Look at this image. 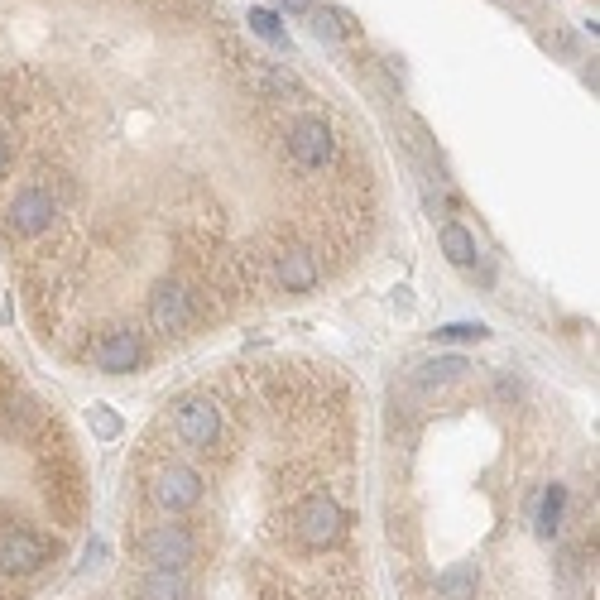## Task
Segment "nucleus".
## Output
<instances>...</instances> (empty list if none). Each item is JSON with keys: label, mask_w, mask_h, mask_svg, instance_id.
I'll use <instances>...</instances> for the list:
<instances>
[{"label": "nucleus", "mask_w": 600, "mask_h": 600, "mask_svg": "<svg viewBox=\"0 0 600 600\" xmlns=\"http://www.w3.org/2000/svg\"><path fill=\"white\" fill-rule=\"evenodd\" d=\"M471 365L461 356H437V360H428V365H418V375L413 380L423 384V389H437V384H452V380H461Z\"/></svg>", "instance_id": "nucleus-16"}, {"label": "nucleus", "mask_w": 600, "mask_h": 600, "mask_svg": "<svg viewBox=\"0 0 600 600\" xmlns=\"http://www.w3.org/2000/svg\"><path fill=\"white\" fill-rule=\"evenodd\" d=\"M15 135H10V125H5V120H0V178H5V173H10V164H15Z\"/></svg>", "instance_id": "nucleus-20"}, {"label": "nucleus", "mask_w": 600, "mask_h": 600, "mask_svg": "<svg viewBox=\"0 0 600 600\" xmlns=\"http://www.w3.org/2000/svg\"><path fill=\"white\" fill-rule=\"evenodd\" d=\"M437 341H480L485 336V327L480 322H452V327H437Z\"/></svg>", "instance_id": "nucleus-18"}, {"label": "nucleus", "mask_w": 600, "mask_h": 600, "mask_svg": "<svg viewBox=\"0 0 600 600\" xmlns=\"http://www.w3.org/2000/svg\"><path fill=\"white\" fill-rule=\"evenodd\" d=\"M144 495H149V504H154L164 519H178V514H192V509L202 504L207 480H202V471L188 466V461H159V466L144 476Z\"/></svg>", "instance_id": "nucleus-3"}, {"label": "nucleus", "mask_w": 600, "mask_h": 600, "mask_svg": "<svg viewBox=\"0 0 600 600\" xmlns=\"http://www.w3.org/2000/svg\"><path fill=\"white\" fill-rule=\"evenodd\" d=\"M245 24L255 29V34H264V39H274V44H288V34H284V24H279V15L274 10H245Z\"/></svg>", "instance_id": "nucleus-17"}, {"label": "nucleus", "mask_w": 600, "mask_h": 600, "mask_svg": "<svg viewBox=\"0 0 600 600\" xmlns=\"http://www.w3.org/2000/svg\"><path fill=\"white\" fill-rule=\"evenodd\" d=\"M284 154L293 173H322L336 159V130L322 116H293L284 125Z\"/></svg>", "instance_id": "nucleus-5"}, {"label": "nucleus", "mask_w": 600, "mask_h": 600, "mask_svg": "<svg viewBox=\"0 0 600 600\" xmlns=\"http://www.w3.org/2000/svg\"><path fill=\"white\" fill-rule=\"evenodd\" d=\"M274 5H279L284 15H308L312 10V0H274Z\"/></svg>", "instance_id": "nucleus-21"}, {"label": "nucleus", "mask_w": 600, "mask_h": 600, "mask_svg": "<svg viewBox=\"0 0 600 600\" xmlns=\"http://www.w3.org/2000/svg\"><path fill=\"white\" fill-rule=\"evenodd\" d=\"M173 432H178V442L188 447V452H216L221 447V437H226V413L216 404L212 394H188V399H178L173 408Z\"/></svg>", "instance_id": "nucleus-6"}, {"label": "nucleus", "mask_w": 600, "mask_h": 600, "mask_svg": "<svg viewBox=\"0 0 600 600\" xmlns=\"http://www.w3.org/2000/svg\"><path fill=\"white\" fill-rule=\"evenodd\" d=\"M92 365L96 370H106V375H130V370H140L144 365V336L135 332L130 322L106 327L92 346Z\"/></svg>", "instance_id": "nucleus-9"}, {"label": "nucleus", "mask_w": 600, "mask_h": 600, "mask_svg": "<svg viewBox=\"0 0 600 600\" xmlns=\"http://www.w3.org/2000/svg\"><path fill=\"white\" fill-rule=\"evenodd\" d=\"M562 514H567V485H557L552 480L548 490H543V504H538V538H557L562 533Z\"/></svg>", "instance_id": "nucleus-15"}, {"label": "nucleus", "mask_w": 600, "mask_h": 600, "mask_svg": "<svg viewBox=\"0 0 600 600\" xmlns=\"http://www.w3.org/2000/svg\"><path fill=\"white\" fill-rule=\"evenodd\" d=\"M437 240H442V255H447L452 264H461V269H471V264L480 260L476 236H471L466 226H456V221H447V226L437 231Z\"/></svg>", "instance_id": "nucleus-14"}, {"label": "nucleus", "mask_w": 600, "mask_h": 600, "mask_svg": "<svg viewBox=\"0 0 600 600\" xmlns=\"http://www.w3.org/2000/svg\"><path fill=\"white\" fill-rule=\"evenodd\" d=\"M312 34L332 39V44H351L356 39V20L346 10H336V5H322V10H312Z\"/></svg>", "instance_id": "nucleus-13"}, {"label": "nucleus", "mask_w": 600, "mask_h": 600, "mask_svg": "<svg viewBox=\"0 0 600 600\" xmlns=\"http://www.w3.org/2000/svg\"><path fill=\"white\" fill-rule=\"evenodd\" d=\"M135 562L144 572H188L197 562V533L178 519H164V524H149L135 538Z\"/></svg>", "instance_id": "nucleus-4"}, {"label": "nucleus", "mask_w": 600, "mask_h": 600, "mask_svg": "<svg viewBox=\"0 0 600 600\" xmlns=\"http://www.w3.org/2000/svg\"><path fill=\"white\" fill-rule=\"evenodd\" d=\"M135 600H192L188 572H144L135 586Z\"/></svg>", "instance_id": "nucleus-11"}, {"label": "nucleus", "mask_w": 600, "mask_h": 600, "mask_svg": "<svg viewBox=\"0 0 600 600\" xmlns=\"http://www.w3.org/2000/svg\"><path fill=\"white\" fill-rule=\"evenodd\" d=\"M351 528V514L346 504L336 500L332 490H308L303 500L288 504V538L303 552H327L346 538Z\"/></svg>", "instance_id": "nucleus-1"}, {"label": "nucleus", "mask_w": 600, "mask_h": 600, "mask_svg": "<svg viewBox=\"0 0 600 600\" xmlns=\"http://www.w3.org/2000/svg\"><path fill=\"white\" fill-rule=\"evenodd\" d=\"M48 557H53V548H48L44 533H34L29 524H0V576H15V581H24V576H39L48 567Z\"/></svg>", "instance_id": "nucleus-8"}, {"label": "nucleus", "mask_w": 600, "mask_h": 600, "mask_svg": "<svg viewBox=\"0 0 600 600\" xmlns=\"http://www.w3.org/2000/svg\"><path fill=\"white\" fill-rule=\"evenodd\" d=\"M58 216H63L58 197H53L44 183H29V188H20L15 202L5 207V236L10 240H39L58 226Z\"/></svg>", "instance_id": "nucleus-7"}, {"label": "nucleus", "mask_w": 600, "mask_h": 600, "mask_svg": "<svg viewBox=\"0 0 600 600\" xmlns=\"http://www.w3.org/2000/svg\"><path fill=\"white\" fill-rule=\"evenodd\" d=\"M92 423H96V437H116L120 432V418L111 408H92Z\"/></svg>", "instance_id": "nucleus-19"}, {"label": "nucleus", "mask_w": 600, "mask_h": 600, "mask_svg": "<svg viewBox=\"0 0 600 600\" xmlns=\"http://www.w3.org/2000/svg\"><path fill=\"white\" fill-rule=\"evenodd\" d=\"M269 279L284 288V293H312L322 284V264L312 255L308 245H279L269 255Z\"/></svg>", "instance_id": "nucleus-10"}, {"label": "nucleus", "mask_w": 600, "mask_h": 600, "mask_svg": "<svg viewBox=\"0 0 600 600\" xmlns=\"http://www.w3.org/2000/svg\"><path fill=\"white\" fill-rule=\"evenodd\" d=\"M144 327L149 336L168 346V341H183L188 332H197V303H192L188 279H159L149 303H144Z\"/></svg>", "instance_id": "nucleus-2"}, {"label": "nucleus", "mask_w": 600, "mask_h": 600, "mask_svg": "<svg viewBox=\"0 0 600 600\" xmlns=\"http://www.w3.org/2000/svg\"><path fill=\"white\" fill-rule=\"evenodd\" d=\"M476 586H480L476 562H452L447 572L437 576V596L442 600H476Z\"/></svg>", "instance_id": "nucleus-12"}]
</instances>
